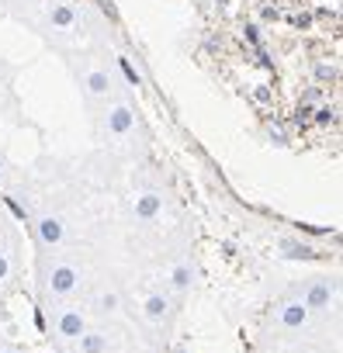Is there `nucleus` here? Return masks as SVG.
Listing matches in <instances>:
<instances>
[{"label":"nucleus","instance_id":"dca6fc26","mask_svg":"<svg viewBox=\"0 0 343 353\" xmlns=\"http://www.w3.org/2000/svg\"><path fill=\"white\" fill-rule=\"evenodd\" d=\"M267 135H271L274 145H291V139H288V132H284L281 121H267Z\"/></svg>","mask_w":343,"mask_h":353},{"label":"nucleus","instance_id":"a211bd4d","mask_svg":"<svg viewBox=\"0 0 343 353\" xmlns=\"http://www.w3.org/2000/svg\"><path fill=\"white\" fill-rule=\"evenodd\" d=\"M118 66H121V73H125V80H128L132 87H142V77L135 73V66H132V63H128L125 56H118Z\"/></svg>","mask_w":343,"mask_h":353},{"label":"nucleus","instance_id":"423d86ee","mask_svg":"<svg viewBox=\"0 0 343 353\" xmlns=\"http://www.w3.org/2000/svg\"><path fill=\"white\" fill-rule=\"evenodd\" d=\"M277 250H281V256H284V260H302V263H312V260H322V253H319V246H312V243H305L302 236H281V239H277Z\"/></svg>","mask_w":343,"mask_h":353},{"label":"nucleus","instance_id":"39448f33","mask_svg":"<svg viewBox=\"0 0 343 353\" xmlns=\"http://www.w3.org/2000/svg\"><path fill=\"white\" fill-rule=\"evenodd\" d=\"M87 332V312L80 305H66L56 315V336L59 339H80Z\"/></svg>","mask_w":343,"mask_h":353},{"label":"nucleus","instance_id":"bb28decb","mask_svg":"<svg viewBox=\"0 0 343 353\" xmlns=\"http://www.w3.org/2000/svg\"><path fill=\"white\" fill-rule=\"evenodd\" d=\"M0 353H18V350H0Z\"/></svg>","mask_w":343,"mask_h":353},{"label":"nucleus","instance_id":"1a4fd4ad","mask_svg":"<svg viewBox=\"0 0 343 353\" xmlns=\"http://www.w3.org/2000/svg\"><path fill=\"white\" fill-rule=\"evenodd\" d=\"M166 312H170V298H166L163 291L146 294V301H142V319H146V322H163Z\"/></svg>","mask_w":343,"mask_h":353},{"label":"nucleus","instance_id":"412c9836","mask_svg":"<svg viewBox=\"0 0 343 353\" xmlns=\"http://www.w3.org/2000/svg\"><path fill=\"white\" fill-rule=\"evenodd\" d=\"M11 277V256L4 253V250H0V284H4Z\"/></svg>","mask_w":343,"mask_h":353},{"label":"nucleus","instance_id":"9b49d317","mask_svg":"<svg viewBox=\"0 0 343 353\" xmlns=\"http://www.w3.org/2000/svg\"><path fill=\"white\" fill-rule=\"evenodd\" d=\"M84 87H87L90 97H108V90H111V77H108L104 70H90V73L84 77Z\"/></svg>","mask_w":343,"mask_h":353},{"label":"nucleus","instance_id":"ddd939ff","mask_svg":"<svg viewBox=\"0 0 343 353\" xmlns=\"http://www.w3.org/2000/svg\"><path fill=\"white\" fill-rule=\"evenodd\" d=\"M77 343H80V353H108V336L101 329H87Z\"/></svg>","mask_w":343,"mask_h":353},{"label":"nucleus","instance_id":"393cba45","mask_svg":"<svg viewBox=\"0 0 343 353\" xmlns=\"http://www.w3.org/2000/svg\"><path fill=\"white\" fill-rule=\"evenodd\" d=\"M8 205H11V212H14V215H18V219H28V212H25V208H21V205H18V201H11V198H8Z\"/></svg>","mask_w":343,"mask_h":353},{"label":"nucleus","instance_id":"7ed1b4c3","mask_svg":"<svg viewBox=\"0 0 343 353\" xmlns=\"http://www.w3.org/2000/svg\"><path fill=\"white\" fill-rule=\"evenodd\" d=\"M32 229H35V243L42 250H56L66 243V222L59 215H42V219H35Z\"/></svg>","mask_w":343,"mask_h":353},{"label":"nucleus","instance_id":"6ab92c4d","mask_svg":"<svg viewBox=\"0 0 343 353\" xmlns=\"http://www.w3.org/2000/svg\"><path fill=\"white\" fill-rule=\"evenodd\" d=\"M253 101H257L260 108H267V104H274V90H271L267 83H257V87H253Z\"/></svg>","mask_w":343,"mask_h":353},{"label":"nucleus","instance_id":"b1692460","mask_svg":"<svg viewBox=\"0 0 343 353\" xmlns=\"http://www.w3.org/2000/svg\"><path fill=\"white\" fill-rule=\"evenodd\" d=\"M243 32H246V39H250V46H257V49H260V28H257V25H246Z\"/></svg>","mask_w":343,"mask_h":353},{"label":"nucleus","instance_id":"0eeeda50","mask_svg":"<svg viewBox=\"0 0 343 353\" xmlns=\"http://www.w3.org/2000/svg\"><path fill=\"white\" fill-rule=\"evenodd\" d=\"M132 212H135L139 222H156L159 212H163V198H159L156 191H142V194L132 201Z\"/></svg>","mask_w":343,"mask_h":353},{"label":"nucleus","instance_id":"f257e3e1","mask_svg":"<svg viewBox=\"0 0 343 353\" xmlns=\"http://www.w3.org/2000/svg\"><path fill=\"white\" fill-rule=\"evenodd\" d=\"M77 288H80V270L70 267V263H56V267L46 274V298H49V301H63V298H70Z\"/></svg>","mask_w":343,"mask_h":353},{"label":"nucleus","instance_id":"2eb2a0df","mask_svg":"<svg viewBox=\"0 0 343 353\" xmlns=\"http://www.w3.org/2000/svg\"><path fill=\"white\" fill-rule=\"evenodd\" d=\"M312 121L322 125V128L333 125V121H336V108H329V104H315V108H312Z\"/></svg>","mask_w":343,"mask_h":353},{"label":"nucleus","instance_id":"4be33fe9","mask_svg":"<svg viewBox=\"0 0 343 353\" xmlns=\"http://www.w3.org/2000/svg\"><path fill=\"white\" fill-rule=\"evenodd\" d=\"M308 118H312V108H308V104H298V108H295V125H305Z\"/></svg>","mask_w":343,"mask_h":353},{"label":"nucleus","instance_id":"4468645a","mask_svg":"<svg viewBox=\"0 0 343 353\" xmlns=\"http://www.w3.org/2000/svg\"><path fill=\"white\" fill-rule=\"evenodd\" d=\"M312 77H315V83H319V87H326V83H336V80H340V73H336V66H333V63H315V66H312Z\"/></svg>","mask_w":343,"mask_h":353},{"label":"nucleus","instance_id":"cd10ccee","mask_svg":"<svg viewBox=\"0 0 343 353\" xmlns=\"http://www.w3.org/2000/svg\"><path fill=\"white\" fill-rule=\"evenodd\" d=\"M174 353H188V350H174Z\"/></svg>","mask_w":343,"mask_h":353},{"label":"nucleus","instance_id":"aec40b11","mask_svg":"<svg viewBox=\"0 0 343 353\" xmlns=\"http://www.w3.org/2000/svg\"><path fill=\"white\" fill-rule=\"evenodd\" d=\"M298 104H308V108L322 104V87H308V90L302 94V101H298Z\"/></svg>","mask_w":343,"mask_h":353},{"label":"nucleus","instance_id":"f8f14e48","mask_svg":"<svg viewBox=\"0 0 343 353\" xmlns=\"http://www.w3.org/2000/svg\"><path fill=\"white\" fill-rule=\"evenodd\" d=\"M170 288H174L177 294H184V291H191V284H195V270L188 267V263H177L174 270H170Z\"/></svg>","mask_w":343,"mask_h":353},{"label":"nucleus","instance_id":"c85d7f7f","mask_svg":"<svg viewBox=\"0 0 343 353\" xmlns=\"http://www.w3.org/2000/svg\"><path fill=\"white\" fill-rule=\"evenodd\" d=\"M0 205H4V198H0Z\"/></svg>","mask_w":343,"mask_h":353},{"label":"nucleus","instance_id":"6e6552de","mask_svg":"<svg viewBox=\"0 0 343 353\" xmlns=\"http://www.w3.org/2000/svg\"><path fill=\"white\" fill-rule=\"evenodd\" d=\"M132 128H135V111L128 104H115L108 111V132L111 135H128Z\"/></svg>","mask_w":343,"mask_h":353},{"label":"nucleus","instance_id":"20e7f679","mask_svg":"<svg viewBox=\"0 0 343 353\" xmlns=\"http://www.w3.org/2000/svg\"><path fill=\"white\" fill-rule=\"evenodd\" d=\"M308 319H312V312L305 308L302 298H284V301H277V325H281V329L298 332V329L308 325Z\"/></svg>","mask_w":343,"mask_h":353},{"label":"nucleus","instance_id":"f03ea898","mask_svg":"<svg viewBox=\"0 0 343 353\" xmlns=\"http://www.w3.org/2000/svg\"><path fill=\"white\" fill-rule=\"evenodd\" d=\"M336 277H312L308 284H305V291H302V301H305V308L308 312H326L333 301H336Z\"/></svg>","mask_w":343,"mask_h":353},{"label":"nucleus","instance_id":"5701e85b","mask_svg":"<svg viewBox=\"0 0 343 353\" xmlns=\"http://www.w3.org/2000/svg\"><path fill=\"white\" fill-rule=\"evenodd\" d=\"M333 236V229H315V225H298V236Z\"/></svg>","mask_w":343,"mask_h":353},{"label":"nucleus","instance_id":"a878e982","mask_svg":"<svg viewBox=\"0 0 343 353\" xmlns=\"http://www.w3.org/2000/svg\"><path fill=\"white\" fill-rule=\"evenodd\" d=\"M215 4H219V8H226V4H229V0H215Z\"/></svg>","mask_w":343,"mask_h":353},{"label":"nucleus","instance_id":"9d476101","mask_svg":"<svg viewBox=\"0 0 343 353\" xmlns=\"http://www.w3.org/2000/svg\"><path fill=\"white\" fill-rule=\"evenodd\" d=\"M90 308L97 312V315H118V308H121V294L115 291V288H101L97 294H94V301H90Z\"/></svg>","mask_w":343,"mask_h":353},{"label":"nucleus","instance_id":"c756f323","mask_svg":"<svg viewBox=\"0 0 343 353\" xmlns=\"http://www.w3.org/2000/svg\"><path fill=\"white\" fill-rule=\"evenodd\" d=\"M0 176H4V170H0Z\"/></svg>","mask_w":343,"mask_h":353},{"label":"nucleus","instance_id":"f3484780","mask_svg":"<svg viewBox=\"0 0 343 353\" xmlns=\"http://www.w3.org/2000/svg\"><path fill=\"white\" fill-rule=\"evenodd\" d=\"M73 21H77V18H73V11H70V8H63V4H59V8H52V25H59V28H70Z\"/></svg>","mask_w":343,"mask_h":353}]
</instances>
